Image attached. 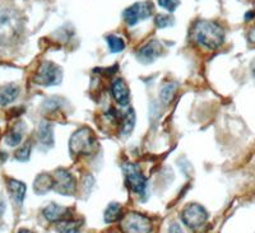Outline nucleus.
<instances>
[{
	"instance_id": "1",
	"label": "nucleus",
	"mask_w": 255,
	"mask_h": 233,
	"mask_svg": "<svg viewBox=\"0 0 255 233\" xmlns=\"http://www.w3.org/2000/svg\"><path fill=\"white\" fill-rule=\"evenodd\" d=\"M23 33V19L13 9L0 10V45L12 46Z\"/></svg>"
},
{
	"instance_id": "2",
	"label": "nucleus",
	"mask_w": 255,
	"mask_h": 233,
	"mask_svg": "<svg viewBox=\"0 0 255 233\" xmlns=\"http://www.w3.org/2000/svg\"><path fill=\"white\" fill-rule=\"evenodd\" d=\"M193 36L199 45L208 50H216L225 41V31L212 20H198L193 27Z\"/></svg>"
},
{
	"instance_id": "3",
	"label": "nucleus",
	"mask_w": 255,
	"mask_h": 233,
	"mask_svg": "<svg viewBox=\"0 0 255 233\" xmlns=\"http://www.w3.org/2000/svg\"><path fill=\"white\" fill-rule=\"evenodd\" d=\"M97 147V139L90 127L78 129L69 140V148L73 155H90Z\"/></svg>"
},
{
	"instance_id": "4",
	"label": "nucleus",
	"mask_w": 255,
	"mask_h": 233,
	"mask_svg": "<svg viewBox=\"0 0 255 233\" xmlns=\"http://www.w3.org/2000/svg\"><path fill=\"white\" fill-rule=\"evenodd\" d=\"M63 79V72L56 64L51 61H44L33 77V82L38 86L51 87L59 84Z\"/></svg>"
},
{
	"instance_id": "5",
	"label": "nucleus",
	"mask_w": 255,
	"mask_h": 233,
	"mask_svg": "<svg viewBox=\"0 0 255 233\" xmlns=\"http://www.w3.org/2000/svg\"><path fill=\"white\" fill-rule=\"evenodd\" d=\"M122 230L124 233H151L152 223L143 214L130 212L123 218Z\"/></svg>"
},
{
	"instance_id": "6",
	"label": "nucleus",
	"mask_w": 255,
	"mask_h": 233,
	"mask_svg": "<svg viewBox=\"0 0 255 233\" xmlns=\"http://www.w3.org/2000/svg\"><path fill=\"white\" fill-rule=\"evenodd\" d=\"M123 170H124L128 186L130 187L131 191L139 195L144 194L147 189V179L140 171L139 166H136L135 163H125L123 166Z\"/></svg>"
},
{
	"instance_id": "7",
	"label": "nucleus",
	"mask_w": 255,
	"mask_h": 233,
	"mask_svg": "<svg viewBox=\"0 0 255 233\" xmlns=\"http://www.w3.org/2000/svg\"><path fill=\"white\" fill-rule=\"evenodd\" d=\"M181 219L190 230H198L204 225L208 219V213L202 205L191 203L183 210Z\"/></svg>"
},
{
	"instance_id": "8",
	"label": "nucleus",
	"mask_w": 255,
	"mask_h": 233,
	"mask_svg": "<svg viewBox=\"0 0 255 233\" xmlns=\"http://www.w3.org/2000/svg\"><path fill=\"white\" fill-rule=\"evenodd\" d=\"M54 177V189L61 195H73L76 193V179L74 176L65 168H59L52 175Z\"/></svg>"
},
{
	"instance_id": "9",
	"label": "nucleus",
	"mask_w": 255,
	"mask_h": 233,
	"mask_svg": "<svg viewBox=\"0 0 255 233\" xmlns=\"http://www.w3.org/2000/svg\"><path fill=\"white\" fill-rule=\"evenodd\" d=\"M152 8L151 3L149 1H143V3H135L131 6L127 8L123 13V17H124L125 23L128 26H135L138 22L143 19H147V18L151 17L152 14Z\"/></svg>"
},
{
	"instance_id": "10",
	"label": "nucleus",
	"mask_w": 255,
	"mask_h": 233,
	"mask_svg": "<svg viewBox=\"0 0 255 233\" xmlns=\"http://www.w3.org/2000/svg\"><path fill=\"white\" fill-rule=\"evenodd\" d=\"M162 51V45H161L158 41L152 40L138 50V52H136V59H138L142 64H151L153 63L157 58L161 56Z\"/></svg>"
},
{
	"instance_id": "11",
	"label": "nucleus",
	"mask_w": 255,
	"mask_h": 233,
	"mask_svg": "<svg viewBox=\"0 0 255 233\" xmlns=\"http://www.w3.org/2000/svg\"><path fill=\"white\" fill-rule=\"evenodd\" d=\"M111 95H113L114 100L122 106H128L129 101H130V91L129 87L125 83L124 79L118 78L111 84Z\"/></svg>"
},
{
	"instance_id": "12",
	"label": "nucleus",
	"mask_w": 255,
	"mask_h": 233,
	"mask_svg": "<svg viewBox=\"0 0 255 233\" xmlns=\"http://www.w3.org/2000/svg\"><path fill=\"white\" fill-rule=\"evenodd\" d=\"M37 138L40 141L41 147H45L46 149H50L54 145V130L52 125L47 121H41L38 126Z\"/></svg>"
},
{
	"instance_id": "13",
	"label": "nucleus",
	"mask_w": 255,
	"mask_h": 233,
	"mask_svg": "<svg viewBox=\"0 0 255 233\" xmlns=\"http://www.w3.org/2000/svg\"><path fill=\"white\" fill-rule=\"evenodd\" d=\"M42 213L49 222H64L69 216V210L58 204H50L45 208Z\"/></svg>"
},
{
	"instance_id": "14",
	"label": "nucleus",
	"mask_w": 255,
	"mask_h": 233,
	"mask_svg": "<svg viewBox=\"0 0 255 233\" xmlns=\"http://www.w3.org/2000/svg\"><path fill=\"white\" fill-rule=\"evenodd\" d=\"M54 189V177L50 173H40L33 182V190L37 195H44Z\"/></svg>"
},
{
	"instance_id": "15",
	"label": "nucleus",
	"mask_w": 255,
	"mask_h": 233,
	"mask_svg": "<svg viewBox=\"0 0 255 233\" xmlns=\"http://www.w3.org/2000/svg\"><path fill=\"white\" fill-rule=\"evenodd\" d=\"M8 184V190L10 196L14 199V202L17 204H22L24 200V196H26V191H27V187L26 184H23L22 181H18L15 179H9L6 181Z\"/></svg>"
},
{
	"instance_id": "16",
	"label": "nucleus",
	"mask_w": 255,
	"mask_h": 233,
	"mask_svg": "<svg viewBox=\"0 0 255 233\" xmlns=\"http://www.w3.org/2000/svg\"><path fill=\"white\" fill-rule=\"evenodd\" d=\"M19 95V87L17 84H6L0 88V106H6L17 100Z\"/></svg>"
},
{
	"instance_id": "17",
	"label": "nucleus",
	"mask_w": 255,
	"mask_h": 233,
	"mask_svg": "<svg viewBox=\"0 0 255 233\" xmlns=\"http://www.w3.org/2000/svg\"><path fill=\"white\" fill-rule=\"evenodd\" d=\"M134 125H135V113L131 107L125 111V114L122 117V134L124 136H128L133 131Z\"/></svg>"
},
{
	"instance_id": "18",
	"label": "nucleus",
	"mask_w": 255,
	"mask_h": 233,
	"mask_svg": "<svg viewBox=\"0 0 255 233\" xmlns=\"http://www.w3.org/2000/svg\"><path fill=\"white\" fill-rule=\"evenodd\" d=\"M104 218L106 223H114L123 218V208L119 203H111L105 209Z\"/></svg>"
},
{
	"instance_id": "19",
	"label": "nucleus",
	"mask_w": 255,
	"mask_h": 233,
	"mask_svg": "<svg viewBox=\"0 0 255 233\" xmlns=\"http://www.w3.org/2000/svg\"><path fill=\"white\" fill-rule=\"evenodd\" d=\"M23 126L24 125L22 124V122H19V124L15 125V126L9 131V134L5 138V143L8 144L9 147H17L18 144L22 141V138H23V131H24Z\"/></svg>"
},
{
	"instance_id": "20",
	"label": "nucleus",
	"mask_w": 255,
	"mask_h": 233,
	"mask_svg": "<svg viewBox=\"0 0 255 233\" xmlns=\"http://www.w3.org/2000/svg\"><path fill=\"white\" fill-rule=\"evenodd\" d=\"M106 41H108L109 49H110L111 52L114 54H118V52H122L123 50L125 49V42L122 37L119 36H114L110 35L106 37Z\"/></svg>"
},
{
	"instance_id": "21",
	"label": "nucleus",
	"mask_w": 255,
	"mask_h": 233,
	"mask_svg": "<svg viewBox=\"0 0 255 233\" xmlns=\"http://www.w3.org/2000/svg\"><path fill=\"white\" fill-rule=\"evenodd\" d=\"M175 92H176V84L175 83H170L163 86L162 90H161V93H159L161 101L165 105H168L172 100H174Z\"/></svg>"
},
{
	"instance_id": "22",
	"label": "nucleus",
	"mask_w": 255,
	"mask_h": 233,
	"mask_svg": "<svg viewBox=\"0 0 255 233\" xmlns=\"http://www.w3.org/2000/svg\"><path fill=\"white\" fill-rule=\"evenodd\" d=\"M31 150H32L31 141H27L26 144H23V145H22L17 152H15L14 154L15 159L19 162H27L29 159V155H31Z\"/></svg>"
},
{
	"instance_id": "23",
	"label": "nucleus",
	"mask_w": 255,
	"mask_h": 233,
	"mask_svg": "<svg viewBox=\"0 0 255 233\" xmlns=\"http://www.w3.org/2000/svg\"><path fill=\"white\" fill-rule=\"evenodd\" d=\"M175 23V18L172 15L158 14L154 18V24L157 28H166V27H171Z\"/></svg>"
},
{
	"instance_id": "24",
	"label": "nucleus",
	"mask_w": 255,
	"mask_h": 233,
	"mask_svg": "<svg viewBox=\"0 0 255 233\" xmlns=\"http://www.w3.org/2000/svg\"><path fill=\"white\" fill-rule=\"evenodd\" d=\"M157 1H158L159 5L168 12H174L180 4V0H157Z\"/></svg>"
},
{
	"instance_id": "25",
	"label": "nucleus",
	"mask_w": 255,
	"mask_h": 233,
	"mask_svg": "<svg viewBox=\"0 0 255 233\" xmlns=\"http://www.w3.org/2000/svg\"><path fill=\"white\" fill-rule=\"evenodd\" d=\"M61 233H81V231L72 225V222H65V227L61 231Z\"/></svg>"
},
{
	"instance_id": "26",
	"label": "nucleus",
	"mask_w": 255,
	"mask_h": 233,
	"mask_svg": "<svg viewBox=\"0 0 255 233\" xmlns=\"http://www.w3.org/2000/svg\"><path fill=\"white\" fill-rule=\"evenodd\" d=\"M167 233H184V232H183V230H181V227L179 226V223L174 222V223H171V225H170V227H168Z\"/></svg>"
},
{
	"instance_id": "27",
	"label": "nucleus",
	"mask_w": 255,
	"mask_h": 233,
	"mask_svg": "<svg viewBox=\"0 0 255 233\" xmlns=\"http://www.w3.org/2000/svg\"><path fill=\"white\" fill-rule=\"evenodd\" d=\"M249 41L253 43V45H255V28H253L252 31H250Z\"/></svg>"
},
{
	"instance_id": "28",
	"label": "nucleus",
	"mask_w": 255,
	"mask_h": 233,
	"mask_svg": "<svg viewBox=\"0 0 255 233\" xmlns=\"http://www.w3.org/2000/svg\"><path fill=\"white\" fill-rule=\"evenodd\" d=\"M17 233H32L31 231H28V230H20L19 232H17Z\"/></svg>"
}]
</instances>
